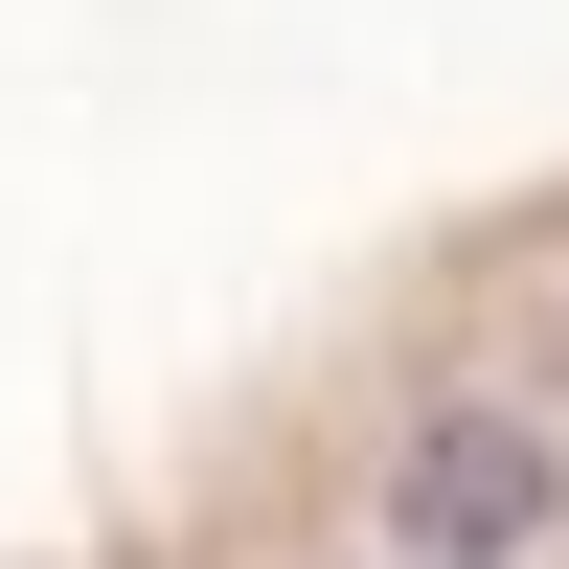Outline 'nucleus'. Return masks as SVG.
Wrapping results in <instances>:
<instances>
[{
	"instance_id": "1",
	"label": "nucleus",
	"mask_w": 569,
	"mask_h": 569,
	"mask_svg": "<svg viewBox=\"0 0 569 569\" xmlns=\"http://www.w3.org/2000/svg\"><path fill=\"white\" fill-rule=\"evenodd\" d=\"M547 525H569V456L525 410H433V433L388 456V547H433V569H525Z\"/></svg>"
}]
</instances>
